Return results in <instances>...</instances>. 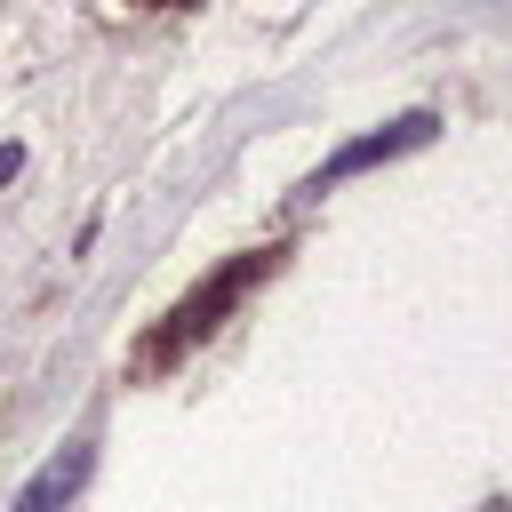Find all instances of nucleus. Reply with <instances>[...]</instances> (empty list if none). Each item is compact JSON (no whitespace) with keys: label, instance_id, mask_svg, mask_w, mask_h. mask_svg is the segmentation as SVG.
<instances>
[{"label":"nucleus","instance_id":"obj_1","mask_svg":"<svg viewBox=\"0 0 512 512\" xmlns=\"http://www.w3.org/2000/svg\"><path fill=\"white\" fill-rule=\"evenodd\" d=\"M272 264H280V248H248V256L216 264V272H208V280H200V288H192V296H184V304H176V312L152 328V344H144V368H176L192 344H208V336L224 328V312H232V304H240L256 280H272Z\"/></svg>","mask_w":512,"mask_h":512},{"label":"nucleus","instance_id":"obj_2","mask_svg":"<svg viewBox=\"0 0 512 512\" xmlns=\"http://www.w3.org/2000/svg\"><path fill=\"white\" fill-rule=\"evenodd\" d=\"M432 112H400V120H384L376 136H352L344 152H328V168H320V184H336V176H360V168H376V160H400V152H424L432 144Z\"/></svg>","mask_w":512,"mask_h":512},{"label":"nucleus","instance_id":"obj_3","mask_svg":"<svg viewBox=\"0 0 512 512\" xmlns=\"http://www.w3.org/2000/svg\"><path fill=\"white\" fill-rule=\"evenodd\" d=\"M88 472H96V448H88V440H64V448L16 488V512H64V504L88 488Z\"/></svg>","mask_w":512,"mask_h":512},{"label":"nucleus","instance_id":"obj_4","mask_svg":"<svg viewBox=\"0 0 512 512\" xmlns=\"http://www.w3.org/2000/svg\"><path fill=\"white\" fill-rule=\"evenodd\" d=\"M480 512H512V504H480Z\"/></svg>","mask_w":512,"mask_h":512}]
</instances>
